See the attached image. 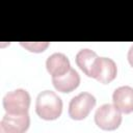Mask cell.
<instances>
[{
	"label": "cell",
	"mask_w": 133,
	"mask_h": 133,
	"mask_svg": "<svg viewBox=\"0 0 133 133\" xmlns=\"http://www.w3.org/2000/svg\"><path fill=\"white\" fill-rule=\"evenodd\" d=\"M36 114L45 121H53L62 112V101L52 90H44L37 95L35 102Z\"/></svg>",
	"instance_id": "cell-1"
},
{
	"label": "cell",
	"mask_w": 133,
	"mask_h": 133,
	"mask_svg": "<svg viewBox=\"0 0 133 133\" xmlns=\"http://www.w3.org/2000/svg\"><path fill=\"white\" fill-rule=\"evenodd\" d=\"M31 98L27 90L17 88L8 91L3 97V108L7 113L23 114L28 113Z\"/></svg>",
	"instance_id": "cell-2"
},
{
	"label": "cell",
	"mask_w": 133,
	"mask_h": 133,
	"mask_svg": "<svg viewBox=\"0 0 133 133\" xmlns=\"http://www.w3.org/2000/svg\"><path fill=\"white\" fill-rule=\"evenodd\" d=\"M95 123L103 130H115L122 123V112L114 104H103L95 113Z\"/></svg>",
	"instance_id": "cell-3"
},
{
	"label": "cell",
	"mask_w": 133,
	"mask_h": 133,
	"mask_svg": "<svg viewBox=\"0 0 133 133\" xmlns=\"http://www.w3.org/2000/svg\"><path fill=\"white\" fill-rule=\"evenodd\" d=\"M97 100L95 96L89 92L83 91L72 98L69 104V115L72 119L81 121L84 119L92 108L96 106Z\"/></svg>",
	"instance_id": "cell-4"
},
{
	"label": "cell",
	"mask_w": 133,
	"mask_h": 133,
	"mask_svg": "<svg viewBox=\"0 0 133 133\" xmlns=\"http://www.w3.org/2000/svg\"><path fill=\"white\" fill-rule=\"evenodd\" d=\"M117 75V66L114 60L109 57H98L95 63L91 78L103 84L111 82Z\"/></svg>",
	"instance_id": "cell-5"
},
{
	"label": "cell",
	"mask_w": 133,
	"mask_h": 133,
	"mask_svg": "<svg viewBox=\"0 0 133 133\" xmlns=\"http://www.w3.org/2000/svg\"><path fill=\"white\" fill-rule=\"evenodd\" d=\"M30 117L28 113L11 114L5 113L0 122L1 133H22L28 130Z\"/></svg>",
	"instance_id": "cell-6"
},
{
	"label": "cell",
	"mask_w": 133,
	"mask_h": 133,
	"mask_svg": "<svg viewBox=\"0 0 133 133\" xmlns=\"http://www.w3.org/2000/svg\"><path fill=\"white\" fill-rule=\"evenodd\" d=\"M112 101L121 112L125 114L133 112V87L124 85L115 88L112 94Z\"/></svg>",
	"instance_id": "cell-7"
},
{
	"label": "cell",
	"mask_w": 133,
	"mask_h": 133,
	"mask_svg": "<svg viewBox=\"0 0 133 133\" xmlns=\"http://www.w3.org/2000/svg\"><path fill=\"white\" fill-rule=\"evenodd\" d=\"M54 87L60 92H71L80 84V76L74 69H70L65 74L59 77H52Z\"/></svg>",
	"instance_id": "cell-8"
},
{
	"label": "cell",
	"mask_w": 133,
	"mask_h": 133,
	"mask_svg": "<svg viewBox=\"0 0 133 133\" xmlns=\"http://www.w3.org/2000/svg\"><path fill=\"white\" fill-rule=\"evenodd\" d=\"M46 68L52 77H59L70 69V60L63 53H53L46 60Z\"/></svg>",
	"instance_id": "cell-9"
},
{
	"label": "cell",
	"mask_w": 133,
	"mask_h": 133,
	"mask_svg": "<svg viewBox=\"0 0 133 133\" xmlns=\"http://www.w3.org/2000/svg\"><path fill=\"white\" fill-rule=\"evenodd\" d=\"M99 56L97 55V53L90 49H81L75 57L76 63L77 65L80 68V70L88 77H91V73L94 71L95 68V63L96 60Z\"/></svg>",
	"instance_id": "cell-10"
},
{
	"label": "cell",
	"mask_w": 133,
	"mask_h": 133,
	"mask_svg": "<svg viewBox=\"0 0 133 133\" xmlns=\"http://www.w3.org/2000/svg\"><path fill=\"white\" fill-rule=\"evenodd\" d=\"M20 45L22 47H24L25 49H27L28 51L30 52H34V53H39V52H43L47 49V47L49 46V43L47 42H42V43H24V42H21Z\"/></svg>",
	"instance_id": "cell-11"
},
{
	"label": "cell",
	"mask_w": 133,
	"mask_h": 133,
	"mask_svg": "<svg viewBox=\"0 0 133 133\" xmlns=\"http://www.w3.org/2000/svg\"><path fill=\"white\" fill-rule=\"evenodd\" d=\"M127 58H128V61H129L130 65L133 68V45L130 47V49H129V51H128Z\"/></svg>",
	"instance_id": "cell-12"
}]
</instances>
